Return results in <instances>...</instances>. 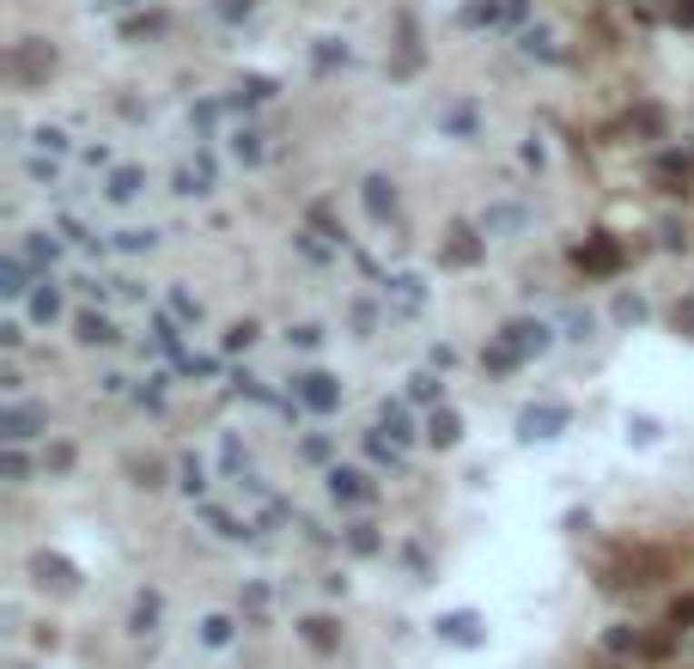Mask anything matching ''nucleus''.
<instances>
[{"label": "nucleus", "instance_id": "obj_1", "mask_svg": "<svg viewBox=\"0 0 694 669\" xmlns=\"http://www.w3.org/2000/svg\"><path fill=\"white\" fill-rule=\"evenodd\" d=\"M579 268H585V274H615V268H621V243H610V238L579 243Z\"/></svg>", "mask_w": 694, "mask_h": 669}, {"label": "nucleus", "instance_id": "obj_2", "mask_svg": "<svg viewBox=\"0 0 694 669\" xmlns=\"http://www.w3.org/2000/svg\"><path fill=\"white\" fill-rule=\"evenodd\" d=\"M299 396H305L311 414H329V408L342 402V389H335V378H329V371H311V378H299Z\"/></svg>", "mask_w": 694, "mask_h": 669}, {"label": "nucleus", "instance_id": "obj_3", "mask_svg": "<svg viewBox=\"0 0 694 669\" xmlns=\"http://www.w3.org/2000/svg\"><path fill=\"white\" fill-rule=\"evenodd\" d=\"M500 347H506L511 359H524V353H542V347H549V329H542V323H511Z\"/></svg>", "mask_w": 694, "mask_h": 669}, {"label": "nucleus", "instance_id": "obj_4", "mask_svg": "<svg viewBox=\"0 0 694 669\" xmlns=\"http://www.w3.org/2000/svg\"><path fill=\"white\" fill-rule=\"evenodd\" d=\"M560 420H567V408H530V414H524V438H554Z\"/></svg>", "mask_w": 694, "mask_h": 669}, {"label": "nucleus", "instance_id": "obj_5", "mask_svg": "<svg viewBox=\"0 0 694 669\" xmlns=\"http://www.w3.org/2000/svg\"><path fill=\"white\" fill-rule=\"evenodd\" d=\"M329 493H335V499H366L372 487H366L360 468H335V475H329Z\"/></svg>", "mask_w": 694, "mask_h": 669}, {"label": "nucleus", "instance_id": "obj_6", "mask_svg": "<svg viewBox=\"0 0 694 669\" xmlns=\"http://www.w3.org/2000/svg\"><path fill=\"white\" fill-rule=\"evenodd\" d=\"M141 171H134V164H123V171H110V189H104V195H110V202H134V195H141Z\"/></svg>", "mask_w": 694, "mask_h": 669}, {"label": "nucleus", "instance_id": "obj_7", "mask_svg": "<svg viewBox=\"0 0 694 669\" xmlns=\"http://www.w3.org/2000/svg\"><path fill=\"white\" fill-rule=\"evenodd\" d=\"M37 420H43V414H37V408H6V438H31V432H37Z\"/></svg>", "mask_w": 694, "mask_h": 669}, {"label": "nucleus", "instance_id": "obj_8", "mask_svg": "<svg viewBox=\"0 0 694 669\" xmlns=\"http://www.w3.org/2000/svg\"><path fill=\"white\" fill-rule=\"evenodd\" d=\"M74 329H80V341H85V347H98V341H116V329H110V317H92V310H85V317H80Z\"/></svg>", "mask_w": 694, "mask_h": 669}, {"label": "nucleus", "instance_id": "obj_9", "mask_svg": "<svg viewBox=\"0 0 694 669\" xmlns=\"http://www.w3.org/2000/svg\"><path fill=\"white\" fill-rule=\"evenodd\" d=\"M427 438L432 445H457V414H451V408H439V414L427 420Z\"/></svg>", "mask_w": 694, "mask_h": 669}, {"label": "nucleus", "instance_id": "obj_10", "mask_svg": "<svg viewBox=\"0 0 694 669\" xmlns=\"http://www.w3.org/2000/svg\"><path fill=\"white\" fill-rule=\"evenodd\" d=\"M396 304H402V310H421V299H427V292H421V274H396Z\"/></svg>", "mask_w": 694, "mask_h": 669}, {"label": "nucleus", "instance_id": "obj_11", "mask_svg": "<svg viewBox=\"0 0 694 669\" xmlns=\"http://www.w3.org/2000/svg\"><path fill=\"white\" fill-rule=\"evenodd\" d=\"M366 207H372V213H378V220H384L390 207H396V189H390L384 177H372V182H366Z\"/></svg>", "mask_w": 694, "mask_h": 669}, {"label": "nucleus", "instance_id": "obj_12", "mask_svg": "<svg viewBox=\"0 0 694 669\" xmlns=\"http://www.w3.org/2000/svg\"><path fill=\"white\" fill-rule=\"evenodd\" d=\"M232 152H238V159H263V134L238 128V134H232Z\"/></svg>", "mask_w": 694, "mask_h": 669}, {"label": "nucleus", "instance_id": "obj_13", "mask_svg": "<svg viewBox=\"0 0 694 669\" xmlns=\"http://www.w3.org/2000/svg\"><path fill=\"white\" fill-rule=\"evenodd\" d=\"M49 61H55V55H43V49H19V74H25V80H37Z\"/></svg>", "mask_w": 694, "mask_h": 669}, {"label": "nucleus", "instance_id": "obj_14", "mask_svg": "<svg viewBox=\"0 0 694 669\" xmlns=\"http://www.w3.org/2000/svg\"><path fill=\"white\" fill-rule=\"evenodd\" d=\"M153 621H159V596H141V603H134V633H146Z\"/></svg>", "mask_w": 694, "mask_h": 669}, {"label": "nucleus", "instance_id": "obj_15", "mask_svg": "<svg viewBox=\"0 0 694 669\" xmlns=\"http://www.w3.org/2000/svg\"><path fill=\"white\" fill-rule=\"evenodd\" d=\"M445 633L457 639V645H470V639H475V621H470V615H451V621H445Z\"/></svg>", "mask_w": 694, "mask_h": 669}, {"label": "nucleus", "instance_id": "obj_16", "mask_svg": "<svg viewBox=\"0 0 694 669\" xmlns=\"http://www.w3.org/2000/svg\"><path fill=\"white\" fill-rule=\"evenodd\" d=\"M305 639H311L317 651H329V645H335V633H329V621H305Z\"/></svg>", "mask_w": 694, "mask_h": 669}, {"label": "nucleus", "instance_id": "obj_17", "mask_svg": "<svg viewBox=\"0 0 694 669\" xmlns=\"http://www.w3.org/2000/svg\"><path fill=\"white\" fill-rule=\"evenodd\" d=\"M0 292H13V299H19V292H25V262H19V256L6 262V286H0Z\"/></svg>", "mask_w": 694, "mask_h": 669}, {"label": "nucleus", "instance_id": "obj_18", "mask_svg": "<svg viewBox=\"0 0 694 669\" xmlns=\"http://www.w3.org/2000/svg\"><path fill=\"white\" fill-rule=\"evenodd\" d=\"M451 262H475V238H470V231H457V243H451Z\"/></svg>", "mask_w": 694, "mask_h": 669}, {"label": "nucleus", "instance_id": "obj_19", "mask_svg": "<svg viewBox=\"0 0 694 669\" xmlns=\"http://www.w3.org/2000/svg\"><path fill=\"white\" fill-rule=\"evenodd\" d=\"M31 310H37L43 323H49V317H55V310H62V299H55V292H37V299H31Z\"/></svg>", "mask_w": 694, "mask_h": 669}, {"label": "nucleus", "instance_id": "obj_20", "mask_svg": "<svg viewBox=\"0 0 694 669\" xmlns=\"http://www.w3.org/2000/svg\"><path fill=\"white\" fill-rule=\"evenodd\" d=\"M225 639H232V621L213 615V621H207V645H225Z\"/></svg>", "mask_w": 694, "mask_h": 669}, {"label": "nucleus", "instance_id": "obj_21", "mask_svg": "<svg viewBox=\"0 0 694 669\" xmlns=\"http://www.w3.org/2000/svg\"><path fill=\"white\" fill-rule=\"evenodd\" d=\"M670 621H676V627H694V596H676V608H670Z\"/></svg>", "mask_w": 694, "mask_h": 669}, {"label": "nucleus", "instance_id": "obj_22", "mask_svg": "<svg viewBox=\"0 0 694 669\" xmlns=\"http://www.w3.org/2000/svg\"><path fill=\"white\" fill-rule=\"evenodd\" d=\"M37 146H43V152H62V146H67V134H62V128H43V134H37Z\"/></svg>", "mask_w": 694, "mask_h": 669}, {"label": "nucleus", "instance_id": "obj_23", "mask_svg": "<svg viewBox=\"0 0 694 669\" xmlns=\"http://www.w3.org/2000/svg\"><path fill=\"white\" fill-rule=\"evenodd\" d=\"M116 243H123V250H153V231H123Z\"/></svg>", "mask_w": 694, "mask_h": 669}, {"label": "nucleus", "instance_id": "obj_24", "mask_svg": "<svg viewBox=\"0 0 694 669\" xmlns=\"http://www.w3.org/2000/svg\"><path fill=\"white\" fill-rule=\"evenodd\" d=\"M615 317H628V323H639V317H646V304H639V299H621V304H615Z\"/></svg>", "mask_w": 694, "mask_h": 669}, {"label": "nucleus", "instance_id": "obj_25", "mask_svg": "<svg viewBox=\"0 0 694 669\" xmlns=\"http://www.w3.org/2000/svg\"><path fill=\"white\" fill-rule=\"evenodd\" d=\"M676 19H689V25H694V0H676Z\"/></svg>", "mask_w": 694, "mask_h": 669}]
</instances>
